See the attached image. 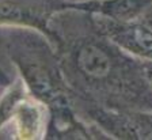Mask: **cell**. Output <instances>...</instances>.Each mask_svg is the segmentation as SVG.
I'll return each mask as SVG.
<instances>
[{
    "instance_id": "52a82bcc",
    "label": "cell",
    "mask_w": 152,
    "mask_h": 140,
    "mask_svg": "<svg viewBox=\"0 0 152 140\" xmlns=\"http://www.w3.org/2000/svg\"><path fill=\"white\" fill-rule=\"evenodd\" d=\"M144 68H145V73L152 84V60H144Z\"/></svg>"
},
{
    "instance_id": "6da1fadb",
    "label": "cell",
    "mask_w": 152,
    "mask_h": 140,
    "mask_svg": "<svg viewBox=\"0 0 152 140\" xmlns=\"http://www.w3.org/2000/svg\"><path fill=\"white\" fill-rule=\"evenodd\" d=\"M79 10L56 12L46 27L71 95H77L80 105L152 111V84L144 60L103 34L92 12Z\"/></svg>"
},
{
    "instance_id": "5b68a950",
    "label": "cell",
    "mask_w": 152,
    "mask_h": 140,
    "mask_svg": "<svg viewBox=\"0 0 152 140\" xmlns=\"http://www.w3.org/2000/svg\"><path fill=\"white\" fill-rule=\"evenodd\" d=\"M77 8L120 22L139 21L152 10V0H87Z\"/></svg>"
},
{
    "instance_id": "277c9868",
    "label": "cell",
    "mask_w": 152,
    "mask_h": 140,
    "mask_svg": "<svg viewBox=\"0 0 152 140\" xmlns=\"http://www.w3.org/2000/svg\"><path fill=\"white\" fill-rule=\"evenodd\" d=\"M92 15L101 32L124 51L142 60H152V26L142 19L120 22L99 14Z\"/></svg>"
},
{
    "instance_id": "7a4b0ae2",
    "label": "cell",
    "mask_w": 152,
    "mask_h": 140,
    "mask_svg": "<svg viewBox=\"0 0 152 140\" xmlns=\"http://www.w3.org/2000/svg\"><path fill=\"white\" fill-rule=\"evenodd\" d=\"M4 38L7 53L19 65L33 95L57 108L68 105L69 89L64 80L58 56L52 52L48 42L34 33L19 29L6 30Z\"/></svg>"
},
{
    "instance_id": "8992f818",
    "label": "cell",
    "mask_w": 152,
    "mask_h": 140,
    "mask_svg": "<svg viewBox=\"0 0 152 140\" xmlns=\"http://www.w3.org/2000/svg\"><path fill=\"white\" fill-rule=\"evenodd\" d=\"M3 59L4 57H0V60H3ZM4 64L6 63L0 64V94L3 92V87H4V84H1V83H8V80H7V73H6V72H8V71L4 67Z\"/></svg>"
},
{
    "instance_id": "3957f363",
    "label": "cell",
    "mask_w": 152,
    "mask_h": 140,
    "mask_svg": "<svg viewBox=\"0 0 152 140\" xmlns=\"http://www.w3.org/2000/svg\"><path fill=\"white\" fill-rule=\"evenodd\" d=\"M80 113L88 116L107 137L152 139V111H120L92 105H80Z\"/></svg>"
},
{
    "instance_id": "ba28073f",
    "label": "cell",
    "mask_w": 152,
    "mask_h": 140,
    "mask_svg": "<svg viewBox=\"0 0 152 140\" xmlns=\"http://www.w3.org/2000/svg\"><path fill=\"white\" fill-rule=\"evenodd\" d=\"M141 19L144 21V22H145V23H148L149 26H152V10L149 11V12L147 14V15L144 16V18H141Z\"/></svg>"
}]
</instances>
